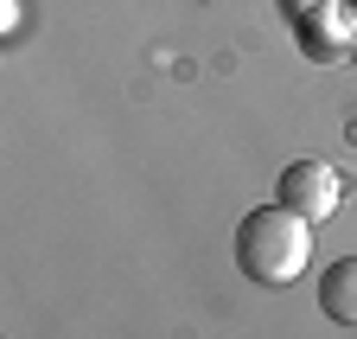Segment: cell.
Returning <instances> with one entry per match:
<instances>
[{"label": "cell", "instance_id": "1", "mask_svg": "<svg viewBox=\"0 0 357 339\" xmlns=\"http://www.w3.org/2000/svg\"><path fill=\"white\" fill-rule=\"evenodd\" d=\"M306 263H312V218H300V211L255 205L236 224V269L255 288H287L306 275Z\"/></svg>", "mask_w": 357, "mask_h": 339}, {"label": "cell", "instance_id": "2", "mask_svg": "<svg viewBox=\"0 0 357 339\" xmlns=\"http://www.w3.org/2000/svg\"><path fill=\"white\" fill-rule=\"evenodd\" d=\"M275 205L300 211V218H312V224H326L332 211L344 205V180H338V166H326V160H294V166H281V180H275Z\"/></svg>", "mask_w": 357, "mask_h": 339}, {"label": "cell", "instance_id": "3", "mask_svg": "<svg viewBox=\"0 0 357 339\" xmlns=\"http://www.w3.org/2000/svg\"><path fill=\"white\" fill-rule=\"evenodd\" d=\"M319 308H326V320L357 326V257H344L319 275Z\"/></svg>", "mask_w": 357, "mask_h": 339}]
</instances>
